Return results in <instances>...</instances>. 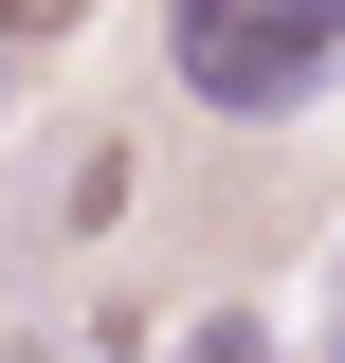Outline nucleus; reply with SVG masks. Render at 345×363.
<instances>
[{
	"label": "nucleus",
	"mask_w": 345,
	"mask_h": 363,
	"mask_svg": "<svg viewBox=\"0 0 345 363\" xmlns=\"http://www.w3.org/2000/svg\"><path fill=\"white\" fill-rule=\"evenodd\" d=\"M164 73L218 128H291L345 73V0H164Z\"/></svg>",
	"instance_id": "obj_1"
},
{
	"label": "nucleus",
	"mask_w": 345,
	"mask_h": 363,
	"mask_svg": "<svg viewBox=\"0 0 345 363\" xmlns=\"http://www.w3.org/2000/svg\"><path fill=\"white\" fill-rule=\"evenodd\" d=\"M182 363H273V327H255V309H200V327H182Z\"/></svg>",
	"instance_id": "obj_2"
},
{
	"label": "nucleus",
	"mask_w": 345,
	"mask_h": 363,
	"mask_svg": "<svg viewBox=\"0 0 345 363\" xmlns=\"http://www.w3.org/2000/svg\"><path fill=\"white\" fill-rule=\"evenodd\" d=\"M327 363H345V327H327Z\"/></svg>",
	"instance_id": "obj_3"
}]
</instances>
